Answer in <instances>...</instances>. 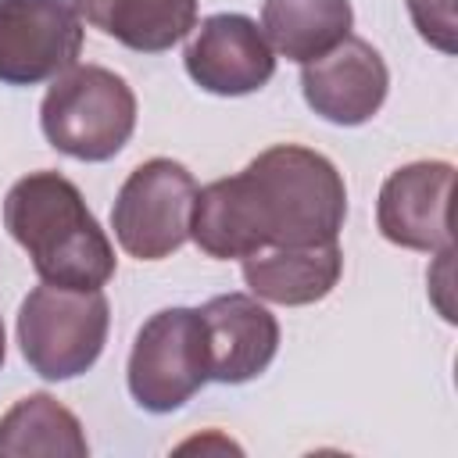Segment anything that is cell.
Masks as SVG:
<instances>
[{
    "instance_id": "cell-1",
    "label": "cell",
    "mask_w": 458,
    "mask_h": 458,
    "mask_svg": "<svg viewBox=\"0 0 458 458\" xmlns=\"http://www.w3.org/2000/svg\"><path fill=\"white\" fill-rule=\"evenodd\" d=\"M233 182L258 250L336 243L347 218V186L326 154L276 143L247 161Z\"/></svg>"
},
{
    "instance_id": "cell-2",
    "label": "cell",
    "mask_w": 458,
    "mask_h": 458,
    "mask_svg": "<svg viewBox=\"0 0 458 458\" xmlns=\"http://www.w3.org/2000/svg\"><path fill=\"white\" fill-rule=\"evenodd\" d=\"M4 225L54 286L100 290L114 276V247L79 186L54 168L21 175L4 197Z\"/></svg>"
},
{
    "instance_id": "cell-3",
    "label": "cell",
    "mask_w": 458,
    "mask_h": 458,
    "mask_svg": "<svg viewBox=\"0 0 458 458\" xmlns=\"http://www.w3.org/2000/svg\"><path fill=\"white\" fill-rule=\"evenodd\" d=\"M47 143L75 161H111L136 129L132 86L100 64H72L39 104Z\"/></svg>"
},
{
    "instance_id": "cell-4",
    "label": "cell",
    "mask_w": 458,
    "mask_h": 458,
    "mask_svg": "<svg viewBox=\"0 0 458 458\" xmlns=\"http://www.w3.org/2000/svg\"><path fill=\"white\" fill-rule=\"evenodd\" d=\"M111 304L100 290L43 283L18 308V347L29 369L50 383L89 372L107 344Z\"/></svg>"
},
{
    "instance_id": "cell-5",
    "label": "cell",
    "mask_w": 458,
    "mask_h": 458,
    "mask_svg": "<svg viewBox=\"0 0 458 458\" xmlns=\"http://www.w3.org/2000/svg\"><path fill=\"white\" fill-rule=\"evenodd\" d=\"M129 394L143 411L168 415L182 408L208 376V336L197 308L154 311L129 351Z\"/></svg>"
},
{
    "instance_id": "cell-6",
    "label": "cell",
    "mask_w": 458,
    "mask_h": 458,
    "mask_svg": "<svg viewBox=\"0 0 458 458\" xmlns=\"http://www.w3.org/2000/svg\"><path fill=\"white\" fill-rule=\"evenodd\" d=\"M197 197V179L182 161L150 157L129 172L122 182L111 229L129 258L161 261L190 240V211Z\"/></svg>"
},
{
    "instance_id": "cell-7",
    "label": "cell",
    "mask_w": 458,
    "mask_h": 458,
    "mask_svg": "<svg viewBox=\"0 0 458 458\" xmlns=\"http://www.w3.org/2000/svg\"><path fill=\"white\" fill-rule=\"evenodd\" d=\"M82 54L75 0H0V82L39 86Z\"/></svg>"
},
{
    "instance_id": "cell-8",
    "label": "cell",
    "mask_w": 458,
    "mask_h": 458,
    "mask_svg": "<svg viewBox=\"0 0 458 458\" xmlns=\"http://www.w3.org/2000/svg\"><path fill=\"white\" fill-rule=\"evenodd\" d=\"M186 75L215 97H247L272 82L276 50L254 18L222 11L193 25V36L182 50Z\"/></svg>"
},
{
    "instance_id": "cell-9",
    "label": "cell",
    "mask_w": 458,
    "mask_h": 458,
    "mask_svg": "<svg viewBox=\"0 0 458 458\" xmlns=\"http://www.w3.org/2000/svg\"><path fill=\"white\" fill-rule=\"evenodd\" d=\"M451 161H411L386 175L376 200V225L383 240L404 250L451 247Z\"/></svg>"
},
{
    "instance_id": "cell-10",
    "label": "cell",
    "mask_w": 458,
    "mask_h": 458,
    "mask_svg": "<svg viewBox=\"0 0 458 458\" xmlns=\"http://www.w3.org/2000/svg\"><path fill=\"white\" fill-rule=\"evenodd\" d=\"M386 89H390L386 61L361 36H347L329 54L301 68L304 104L333 125H365L372 114H379Z\"/></svg>"
},
{
    "instance_id": "cell-11",
    "label": "cell",
    "mask_w": 458,
    "mask_h": 458,
    "mask_svg": "<svg viewBox=\"0 0 458 458\" xmlns=\"http://www.w3.org/2000/svg\"><path fill=\"white\" fill-rule=\"evenodd\" d=\"M208 336V376L215 383L258 379L279 351L276 315L250 293H218L197 308Z\"/></svg>"
},
{
    "instance_id": "cell-12",
    "label": "cell",
    "mask_w": 458,
    "mask_h": 458,
    "mask_svg": "<svg viewBox=\"0 0 458 458\" xmlns=\"http://www.w3.org/2000/svg\"><path fill=\"white\" fill-rule=\"evenodd\" d=\"M344 272L340 243L315 247H272L243 258V283L258 301L268 304H315L333 293Z\"/></svg>"
},
{
    "instance_id": "cell-13",
    "label": "cell",
    "mask_w": 458,
    "mask_h": 458,
    "mask_svg": "<svg viewBox=\"0 0 458 458\" xmlns=\"http://www.w3.org/2000/svg\"><path fill=\"white\" fill-rule=\"evenodd\" d=\"M79 14L136 54H161L197 25V0H75Z\"/></svg>"
},
{
    "instance_id": "cell-14",
    "label": "cell",
    "mask_w": 458,
    "mask_h": 458,
    "mask_svg": "<svg viewBox=\"0 0 458 458\" xmlns=\"http://www.w3.org/2000/svg\"><path fill=\"white\" fill-rule=\"evenodd\" d=\"M351 0H265L261 32L276 54L308 64L351 36Z\"/></svg>"
},
{
    "instance_id": "cell-15",
    "label": "cell",
    "mask_w": 458,
    "mask_h": 458,
    "mask_svg": "<svg viewBox=\"0 0 458 458\" xmlns=\"http://www.w3.org/2000/svg\"><path fill=\"white\" fill-rule=\"evenodd\" d=\"M86 458L89 444L75 411L50 394H29L0 415V458Z\"/></svg>"
},
{
    "instance_id": "cell-16",
    "label": "cell",
    "mask_w": 458,
    "mask_h": 458,
    "mask_svg": "<svg viewBox=\"0 0 458 458\" xmlns=\"http://www.w3.org/2000/svg\"><path fill=\"white\" fill-rule=\"evenodd\" d=\"M408 14L419 29V36L437 47L440 54H454L458 50V25H454V0H408Z\"/></svg>"
},
{
    "instance_id": "cell-17",
    "label": "cell",
    "mask_w": 458,
    "mask_h": 458,
    "mask_svg": "<svg viewBox=\"0 0 458 458\" xmlns=\"http://www.w3.org/2000/svg\"><path fill=\"white\" fill-rule=\"evenodd\" d=\"M4 358H7V336H4V318H0V365H4Z\"/></svg>"
}]
</instances>
